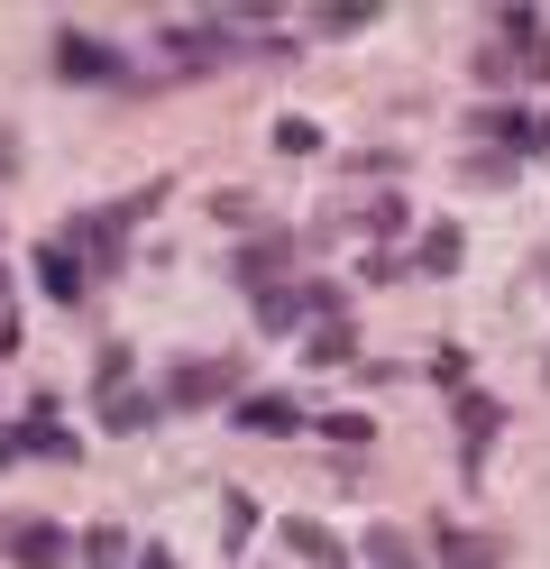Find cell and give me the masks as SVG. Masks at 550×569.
I'll return each instance as SVG.
<instances>
[{
    "label": "cell",
    "mask_w": 550,
    "mask_h": 569,
    "mask_svg": "<svg viewBox=\"0 0 550 569\" xmlns=\"http://www.w3.org/2000/svg\"><path fill=\"white\" fill-rule=\"evenodd\" d=\"M532 148H541V157H550V120H541V129H532Z\"/></svg>",
    "instance_id": "obj_28"
},
{
    "label": "cell",
    "mask_w": 550,
    "mask_h": 569,
    "mask_svg": "<svg viewBox=\"0 0 550 569\" xmlns=\"http://www.w3.org/2000/svg\"><path fill=\"white\" fill-rule=\"evenodd\" d=\"M28 450H47L56 469L73 459V432H56V405L37 413V422H10V432H0V469H10V459H28Z\"/></svg>",
    "instance_id": "obj_8"
},
{
    "label": "cell",
    "mask_w": 550,
    "mask_h": 569,
    "mask_svg": "<svg viewBox=\"0 0 550 569\" xmlns=\"http://www.w3.org/2000/svg\"><path fill=\"white\" fill-rule=\"evenodd\" d=\"M138 569H174V560H166V551H138Z\"/></svg>",
    "instance_id": "obj_27"
},
{
    "label": "cell",
    "mask_w": 550,
    "mask_h": 569,
    "mask_svg": "<svg viewBox=\"0 0 550 569\" xmlns=\"http://www.w3.org/2000/svg\"><path fill=\"white\" fill-rule=\"evenodd\" d=\"M532 129H541V111H513V101H487V111H468V138H496L504 157H513V148H532Z\"/></svg>",
    "instance_id": "obj_10"
},
{
    "label": "cell",
    "mask_w": 550,
    "mask_h": 569,
    "mask_svg": "<svg viewBox=\"0 0 550 569\" xmlns=\"http://www.w3.org/2000/svg\"><path fill=\"white\" fill-rule=\"evenodd\" d=\"M321 432H330V441H349V450H358L367 432H377V422H367V413H321Z\"/></svg>",
    "instance_id": "obj_25"
},
{
    "label": "cell",
    "mask_w": 550,
    "mask_h": 569,
    "mask_svg": "<svg viewBox=\"0 0 550 569\" xmlns=\"http://www.w3.org/2000/svg\"><path fill=\"white\" fill-rule=\"evenodd\" d=\"M147 422H157V396H138V386H101V432H147Z\"/></svg>",
    "instance_id": "obj_12"
},
{
    "label": "cell",
    "mask_w": 550,
    "mask_h": 569,
    "mask_svg": "<svg viewBox=\"0 0 550 569\" xmlns=\"http://www.w3.org/2000/svg\"><path fill=\"white\" fill-rule=\"evenodd\" d=\"M440 560H450V569H496L504 542H496V532H468V523H440Z\"/></svg>",
    "instance_id": "obj_13"
},
{
    "label": "cell",
    "mask_w": 550,
    "mask_h": 569,
    "mask_svg": "<svg viewBox=\"0 0 550 569\" xmlns=\"http://www.w3.org/2000/svg\"><path fill=\"white\" fill-rule=\"evenodd\" d=\"M0 359H19V322H10V312H0Z\"/></svg>",
    "instance_id": "obj_26"
},
{
    "label": "cell",
    "mask_w": 550,
    "mask_h": 569,
    "mask_svg": "<svg viewBox=\"0 0 550 569\" xmlns=\"http://www.w3.org/2000/svg\"><path fill=\"white\" fill-rule=\"evenodd\" d=\"M129 560H138V551H129L120 523H92V532H83V569H129Z\"/></svg>",
    "instance_id": "obj_18"
},
{
    "label": "cell",
    "mask_w": 550,
    "mask_h": 569,
    "mask_svg": "<svg viewBox=\"0 0 550 569\" xmlns=\"http://www.w3.org/2000/svg\"><path fill=\"white\" fill-rule=\"evenodd\" d=\"M0 284H10V276H0Z\"/></svg>",
    "instance_id": "obj_29"
},
{
    "label": "cell",
    "mask_w": 550,
    "mask_h": 569,
    "mask_svg": "<svg viewBox=\"0 0 550 569\" xmlns=\"http://www.w3.org/2000/svg\"><path fill=\"white\" fill-rule=\"evenodd\" d=\"M293 248H303L293 230H267V239H248V248H239V284H248V295H267V284H284Z\"/></svg>",
    "instance_id": "obj_6"
},
{
    "label": "cell",
    "mask_w": 550,
    "mask_h": 569,
    "mask_svg": "<svg viewBox=\"0 0 550 569\" xmlns=\"http://www.w3.org/2000/svg\"><path fill=\"white\" fill-rule=\"evenodd\" d=\"M73 551H83V542H73L56 515H19L10 532H0V560H10V569H64Z\"/></svg>",
    "instance_id": "obj_1"
},
{
    "label": "cell",
    "mask_w": 550,
    "mask_h": 569,
    "mask_svg": "<svg viewBox=\"0 0 550 569\" xmlns=\"http://www.w3.org/2000/svg\"><path fill=\"white\" fill-rule=\"evenodd\" d=\"M496 422H504V413H496L487 396H459V432H468V459H487V432H496Z\"/></svg>",
    "instance_id": "obj_19"
},
{
    "label": "cell",
    "mask_w": 550,
    "mask_h": 569,
    "mask_svg": "<svg viewBox=\"0 0 550 569\" xmlns=\"http://www.w3.org/2000/svg\"><path fill=\"white\" fill-rule=\"evenodd\" d=\"M239 432H267V441H284V432H303V405L293 396H239Z\"/></svg>",
    "instance_id": "obj_11"
},
{
    "label": "cell",
    "mask_w": 550,
    "mask_h": 569,
    "mask_svg": "<svg viewBox=\"0 0 550 569\" xmlns=\"http://www.w3.org/2000/svg\"><path fill=\"white\" fill-rule=\"evenodd\" d=\"M56 239L83 258V276H120V267H129V230H120V211H83V221H64Z\"/></svg>",
    "instance_id": "obj_2"
},
{
    "label": "cell",
    "mask_w": 550,
    "mask_h": 569,
    "mask_svg": "<svg viewBox=\"0 0 550 569\" xmlns=\"http://www.w3.org/2000/svg\"><path fill=\"white\" fill-rule=\"evenodd\" d=\"M276 542H284V551H303L312 569H340V560H349V551H340V542H330V532H321L312 515H284V523H276Z\"/></svg>",
    "instance_id": "obj_14"
},
{
    "label": "cell",
    "mask_w": 550,
    "mask_h": 569,
    "mask_svg": "<svg viewBox=\"0 0 550 569\" xmlns=\"http://www.w3.org/2000/svg\"><path fill=\"white\" fill-rule=\"evenodd\" d=\"M303 359H312V368H340V359H358V331H349V322H312Z\"/></svg>",
    "instance_id": "obj_17"
},
{
    "label": "cell",
    "mask_w": 550,
    "mask_h": 569,
    "mask_svg": "<svg viewBox=\"0 0 550 569\" xmlns=\"http://www.w3.org/2000/svg\"><path fill=\"white\" fill-rule=\"evenodd\" d=\"M276 148H284V157H312L321 129H312V120H276Z\"/></svg>",
    "instance_id": "obj_22"
},
{
    "label": "cell",
    "mask_w": 550,
    "mask_h": 569,
    "mask_svg": "<svg viewBox=\"0 0 550 569\" xmlns=\"http://www.w3.org/2000/svg\"><path fill=\"white\" fill-rule=\"evenodd\" d=\"M468 64H477V83H513V47H477Z\"/></svg>",
    "instance_id": "obj_23"
},
{
    "label": "cell",
    "mask_w": 550,
    "mask_h": 569,
    "mask_svg": "<svg viewBox=\"0 0 550 569\" xmlns=\"http://www.w3.org/2000/svg\"><path fill=\"white\" fill-rule=\"evenodd\" d=\"M157 47H166L174 64H220V56H230V19H174Z\"/></svg>",
    "instance_id": "obj_5"
},
{
    "label": "cell",
    "mask_w": 550,
    "mask_h": 569,
    "mask_svg": "<svg viewBox=\"0 0 550 569\" xmlns=\"http://www.w3.org/2000/svg\"><path fill=\"white\" fill-rule=\"evenodd\" d=\"M349 230H377V239H386V230H403V202H394V193H367V202L349 211Z\"/></svg>",
    "instance_id": "obj_20"
},
{
    "label": "cell",
    "mask_w": 550,
    "mask_h": 569,
    "mask_svg": "<svg viewBox=\"0 0 550 569\" xmlns=\"http://www.w3.org/2000/svg\"><path fill=\"white\" fill-rule=\"evenodd\" d=\"M83 258H73V248L64 239H47V248H37V295H47V303H83Z\"/></svg>",
    "instance_id": "obj_9"
},
{
    "label": "cell",
    "mask_w": 550,
    "mask_h": 569,
    "mask_svg": "<svg viewBox=\"0 0 550 569\" xmlns=\"http://www.w3.org/2000/svg\"><path fill=\"white\" fill-rule=\"evenodd\" d=\"M321 38H349V28H367V0H330V10H312Z\"/></svg>",
    "instance_id": "obj_21"
},
{
    "label": "cell",
    "mask_w": 550,
    "mask_h": 569,
    "mask_svg": "<svg viewBox=\"0 0 550 569\" xmlns=\"http://www.w3.org/2000/svg\"><path fill=\"white\" fill-rule=\"evenodd\" d=\"M239 396V359H183L166 377V405L174 413H193V405H230Z\"/></svg>",
    "instance_id": "obj_3"
},
{
    "label": "cell",
    "mask_w": 550,
    "mask_h": 569,
    "mask_svg": "<svg viewBox=\"0 0 550 569\" xmlns=\"http://www.w3.org/2000/svg\"><path fill=\"white\" fill-rule=\"evenodd\" d=\"M367 569H422V551H413V532H394V523H377V532H367Z\"/></svg>",
    "instance_id": "obj_16"
},
{
    "label": "cell",
    "mask_w": 550,
    "mask_h": 569,
    "mask_svg": "<svg viewBox=\"0 0 550 569\" xmlns=\"http://www.w3.org/2000/svg\"><path fill=\"white\" fill-rule=\"evenodd\" d=\"M220 532H230V551L257 532V506H248V496H230V506H220Z\"/></svg>",
    "instance_id": "obj_24"
},
{
    "label": "cell",
    "mask_w": 550,
    "mask_h": 569,
    "mask_svg": "<svg viewBox=\"0 0 550 569\" xmlns=\"http://www.w3.org/2000/svg\"><path fill=\"white\" fill-rule=\"evenodd\" d=\"M56 74H64V83H120L129 64L110 56L101 38H83V28H56Z\"/></svg>",
    "instance_id": "obj_4"
},
{
    "label": "cell",
    "mask_w": 550,
    "mask_h": 569,
    "mask_svg": "<svg viewBox=\"0 0 550 569\" xmlns=\"http://www.w3.org/2000/svg\"><path fill=\"white\" fill-rule=\"evenodd\" d=\"M303 312H312V303L293 295V284H267V295H257V331H276V340H284L293 322H303Z\"/></svg>",
    "instance_id": "obj_15"
},
{
    "label": "cell",
    "mask_w": 550,
    "mask_h": 569,
    "mask_svg": "<svg viewBox=\"0 0 550 569\" xmlns=\"http://www.w3.org/2000/svg\"><path fill=\"white\" fill-rule=\"evenodd\" d=\"M459 258H468V239H459V221H431L413 248H403V276H459Z\"/></svg>",
    "instance_id": "obj_7"
}]
</instances>
